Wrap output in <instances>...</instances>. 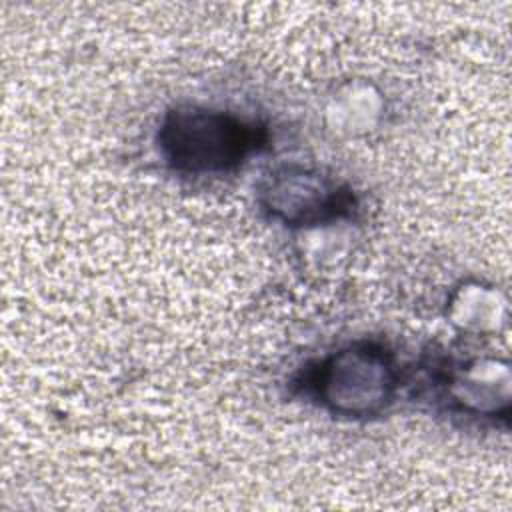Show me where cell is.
<instances>
[{
  "mask_svg": "<svg viewBox=\"0 0 512 512\" xmlns=\"http://www.w3.org/2000/svg\"><path fill=\"white\" fill-rule=\"evenodd\" d=\"M258 136L242 120L200 108L182 106L170 112L160 128L166 160L180 172H222L246 158Z\"/></svg>",
  "mask_w": 512,
  "mask_h": 512,
  "instance_id": "1",
  "label": "cell"
},
{
  "mask_svg": "<svg viewBox=\"0 0 512 512\" xmlns=\"http://www.w3.org/2000/svg\"><path fill=\"white\" fill-rule=\"evenodd\" d=\"M396 372L388 354L372 344H356L328 358L316 378L322 402L346 416L380 410L392 396Z\"/></svg>",
  "mask_w": 512,
  "mask_h": 512,
  "instance_id": "2",
  "label": "cell"
},
{
  "mask_svg": "<svg viewBox=\"0 0 512 512\" xmlns=\"http://www.w3.org/2000/svg\"><path fill=\"white\" fill-rule=\"evenodd\" d=\"M270 210L294 224H312L340 214L346 206L340 188L316 172L278 174L268 188Z\"/></svg>",
  "mask_w": 512,
  "mask_h": 512,
  "instance_id": "3",
  "label": "cell"
}]
</instances>
